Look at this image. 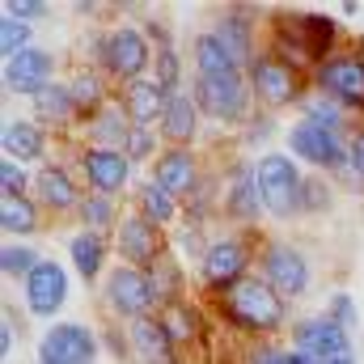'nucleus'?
Here are the masks:
<instances>
[{"label":"nucleus","mask_w":364,"mask_h":364,"mask_svg":"<svg viewBox=\"0 0 364 364\" xmlns=\"http://www.w3.org/2000/svg\"><path fill=\"white\" fill-rule=\"evenodd\" d=\"M216 309L229 326L246 331V335H275L288 322V305L263 275H246L242 284L216 292Z\"/></svg>","instance_id":"1"},{"label":"nucleus","mask_w":364,"mask_h":364,"mask_svg":"<svg viewBox=\"0 0 364 364\" xmlns=\"http://www.w3.org/2000/svg\"><path fill=\"white\" fill-rule=\"evenodd\" d=\"M255 170H259L263 208H267L272 216H279V220L296 216V212H301V186H305V178L296 174V161H292L288 153H263V157L255 161Z\"/></svg>","instance_id":"2"},{"label":"nucleus","mask_w":364,"mask_h":364,"mask_svg":"<svg viewBox=\"0 0 364 364\" xmlns=\"http://www.w3.org/2000/svg\"><path fill=\"white\" fill-rule=\"evenodd\" d=\"M97 60H102V68H106L114 81H127V85H132V81L144 77L153 51H149V38H144L140 30H132V26H114V30L97 43Z\"/></svg>","instance_id":"3"},{"label":"nucleus","mask_w":364,"mask_h":364,"mask_svg":"<svg viewBox=\"0 0 364 364\" xmlns=\"http://www.w3.org/2000/svg\"><path fill=\"white\" fill-rule=\"evenodd\" d=\"M195 106L220 123H242L250 106V85L242 73L229 77H195Z\"/></svg>","instance_id":"4"},{"label":"nucleus","mask_w":364,"mask_h":364,"mask_svg":"<svg viewBox=\"0 0 364 364\" xmlns=\"http://www.w3.org/2000/svg\"><path fill=\"white\" fill-rule=\"evenodd\" d=\"M106 305L123 318H149L161 301H157V288H153V275L140 272V267H114L106 275Z\"/></svg>","instance_id":"5"},{"label":"nucleus","mask_w":364,"mask_h":364,"mask_svg":"<svg viewBox=\"0 0 364 364\" xmlns=\"http://www.w3.org/2000/svg\"><path fill=\"white\" fill-rule=\"evenodd\" d=\"M314 90L326 93V97H335L339 106L364 110V55L360 51L331 55V60L314 73Z\"/></svg>","instance_id":"6"},{"label":"nucleus","mask_w":364,"mask_h":364,"mask_svg":"<svg viewBox=\"0 0 364 364\" xmlns=\"http://www.w3.org/2000/svg\"><path fill=\"white\" fill-rule=\"evenodd\" d=\"M93 356H97V335L81 322L47 326L38 339V364H93Z\"/></svg>","instance_id":"7"},{"label":"nucleus","mask_w":364,"mask_h":364,"mask_svg":"<svg viewBox=\"0 0 364 364\" xmlns=\"http://www.w3.org/2000/svg\"><path fill=\"white\" fill-rule=\"evenodd\" d=\"M199 272H203V284L212 292H225V288L246 279V272H250V246L242 237H216V242H208V255L199 259Z\"/></svg>","instance_id":"8"},{"label":"nucleus","mask_w":364,"mask_h":364,"mask_svg":"<svg viewBox=\"0 0 364 364\" xmlns=\"http://www.w3.org/2000/svg\"><path fill=\"white\" fill-rule=\"evenodd\" d=\"M119 255L127 267H140V272H153L170 250H166V237L153 220H144L140 212L123 216L119 220Z\"/></svg>","instance_id":"9"},{"label":"nucleus","mask_w":364,"mask_h":364,"mask_svg":"<svg viewBox=\"0 0 364 364\" xmlns=\"http://www.w3.org/2000/svg\"><path fill=\"white\" fill-rule=\"evenodd\" d=\"M288 149H292L301 161L318 166V170H339V166H348V149H343V140H339L335 132L309 123V119H296V123L288 127Z\"/></svg>","instance_id":"10"},{"label":"nucleus","mask_w":364,"mask_h":364,"mask_svg":"<svg viewBox=\"0 0 364 364\" xmlns=\"http://www.w3.org/2000/svg\"><path fill=\"white\" fill-rule=\"evenodd\" d=\"M250 85H255V97H259L263 106H272V110L301 102V73H292L288 64H279L267 51L255 55V64H250Z\"/></svg>","instance_id":"11"},{"label":"nucleus","mask_w":364,"mask_h":364,"mask_svg":"<svg viewBox=\"0 0 364 364\" xmlns=\"http://www.w3.org/2000/svg\"><path fill=\"white\" fill-rule=\"evenodd\" d=\"M292 352L309 356V360H331V356H352V339L348 331L326 314V318H301L292 326Z\"/></svg>","instance_id":"12"},{"label":"nucleus","mask_w":364,"mask_h":364,"mask_svg":"<svg viewBox=\"0 0 364 364\" xmlns=\"http://www.w3.org/2000/svg\"><path fill=\"white\" fill-rule=\"evenodd\" d=\"M263 279L272 284L279 296H301L305 288H309V263H305V255L296 250V246H288V242H267L263 246Z\"/></svg>","instance_id":"13"},{"label":"nucleus","mask_w":364,"mask_h":364,"mask_svg":"<svg viewBox=\"0 0 364 364\" xmlns=\"http://www.w3.org/2000/svg\"><path fill=\"white\" fill-rule=\"evenodd\" d=\"M68 301V272L55 263V259H43L30 279H26V305L34 318H55L60 305Z\"/></svg>","instance_id":"14"},{"label":"nucleus","mask_w":364,"mask_h":364,"mask_svg":"<svg viewBox=\"0 0 364 364\" xmlns=\"http://www.w3.org/2000/svg\"><path fill=\"white\" fill-rule=\"evenodd\" d=\"M51 73H55V55L43 51V47H30V51L4 60V90L38 97V93L51 85Z\"/></svg>","instance_id":"15"},{"label":"nucleus","mask_w":364,"mask_h":364,"mask_svg":"<svg viewBox=\"0 0 364 364\" xmlns=\"http://www.w3.org/2000/svg\"><path fill=\"white\" fill-rule=\"evenodd\" d=\"M81 166H85V178H90L93 195H119L123 186H127V170H132V161H127V153H119V149H81Z\"/></svg>","instance_id":"16"},{"label":"nucleus","mask_w":364,"mask_h":364,"mask_svg":"<svg viewBox=\"0 0 364 364\" xmlns=\"http://www.w3.org/2000/svg\"><path fill=\"white\" fill-rule=\"evenodd\" d=\"M132 356L144 364H178L174 356V339H170V331H166V322H161V314H149V318H136L132 322Z\"/></svg>","instance_id":"17"},{"label":"nucleus","mask_w":364,"mask_h":364,"mask_svg":"<svg viewBox=\"0 0 364 364\" xmlns=\"http://www.w3.org/2000/svg\"><path fill=\"white\" fill-rule=\"evenodd\" d=\"M153 182L166 186L174 199H191L195 186H199V166H195V153L191 149H166L157 161H153Z\"/></svg>","instance_id":"18"},{"label":"nucleus","mask_w":364,"mask_h":364,"mask_svg":"<svg viewBox=\"0 0 364 364\" xmlns=\"http://www.w3.org/2000/svg\"><path fill=\"white\" fill-rule=\"evenodd\" d=\"M166 106H170V93L161 90L153 77H140V81H132V85L123 90V110H127L132 127H153V123L161 127Z\"/></svg>","instance_id":"19"},{"label":"nucleus","mask_w":364,"mask_h":364,"mask_svg":"<svg viewBox=\"0 0 364 364\" xmlns=\"http://www.w3.org/2000/svg\"><path fill=\"white\" fill-rule=\"evenodd\" d=\"M212 34L220 38V47L233 55L237 68L255 64V17H246V9H225L220 21L212 26Z\"/></svg>","instance_id":"20"},{"label":"nucleus","mask_w":364,"mask_h":364,"mask_svg":"<svg viewBox=\"0 0 364 364\" xmlns=\"http://www.w3.org/2000/svg\"><path fill=\"white\" fill-rule=\"evenodd\" d=\"M225 212L242 225H255L259 212H263V191H259V170L255 166H237L233 178H229V191H225Z\"/></svg>","instance_id":"21"},{"label":"nucleus","mask_w":364,"mask_h":364,"mask_svg":"<svg viewBox=\"0 0 364 364\" xmlns=\"http://www.w3.org/2000/svg\"><path fill=\"white\" fill-rule=\"evenodd\" d=\"M161 140H170V149H191L195 132H199V106L195 97L186 93H170V106H166V119H161Z\"/></svg>","instance_id":"22"},{"label":"nucleus","mask_w":364,"mask_h":364,"mask_svg":"<svg viewBox=\"0 0 364 364\" xmlns=\"http://www.w3.org/2000/svg\"><path fill=\"white\" fill-rule=\"evenodd\" d=\"M0 144H4L9 161H38L47 153V132L38 123H30V119H13L0 132Z\"/></svg>","instance_id":"23"},{"label":"nucleus","mask_w":364,"mask_h":364,"mask_svg":"<svg viewBox=\"0 0 364 364\" xmlns=\"http://www.w3.org/2000/svg\"><path fill=\"white\" fill-rule=\"evenodd\" d=\"M38 199L51 208V212H68V208H81V186L73 182V174L64 170V166H43L38 170Z\"/></svg>","instance_id":"24"},{"label":"nucleus","mask_w":364,"mask_h":364,"mask_svg":"<svg viewBox=\"0 0 364 364\" xmlns=\"http://www.w3.org/2000/svg\"><path fill=\"white\" fill-rule=\"evenodd\" d=\"M85 132H90L93 149H127V136H132V119H127V110H114V106H106V110H97L90 123H85Z\"/></svg>","instance_id":"25"},{"label":"nucleus","mask_w":364,"mask_h":364,"mask_svg":"<svg viewBox=\"0 0 364 364\" xmlns=\"http://www.w3.org/2000/svg\"><path fill=\"white\" fill-rule=\"evenodd\" d=\"M68 255H73L77 275L90 284V279H97L102 267H106V237H102V233H93V229H81V233L68 242Z\"/></svg>","instance_id":"26"},{"label":"nucleus","mask_w":364,"mask_h":364,"mask_svg":"<svg viewBox=\"0 0 364 364\" xmlns=\"http://www.w3.org/2000/svg\"><path fill=\"white\" fill-rule=\"evenodd\" d=\"M191 55H195V77H229V73H242L212 30L195 38V51H191Z\"/></svg>","instance_id":"27"},{"label":"nucleus","mask_w":364,"mask_h":364,"mask_svg":"<svg viewBox=\"0 0 364 364\" xmlns=\"http://www.w3.org/2000/svg\"><path fill=\"white\" fill-rule=\"evenodd\" d=\"M140 216L144 220H153L157 229H166V225H174V216H178V199L166 191V186H157V182L149 178L144 186H140Z\"/></svg>","instance_id":"28"},{"label":"nucleus","mask_w":364,"mask_h":364,"mask_svg":"<svg viewBox=\"0 0 364 364\" xmlns=\"http://www.w3.org/2000/svg\"><path fill=\"white\" fill-rule=\"evenodd\" d=\"M30 102H34V114H38V119H47V123H68V119L77 114L73 90H68V85H55V81L38 93V97H30Z\"/></svg>","instance_id":"29"},{"label":"nucleus","mask_w":364,"mask_h":364,"mask_svg":"<svg viewBox=\"0 0 364 364\" xmlns=\"http://www.w3.org/2000/svg\"><path fill=\"white\" fill-rule=\"evenodd\" d=\"M0 229L9 237H30L38 229V208L30 199H0Z\"/></svg>","instance_id":"30"},{"label":"nucleus","mask_w":364,"mask_h":364,"mask_svg":"<svg viewBox=\"0 0 364 364\" xmlns=\"http://www.w3.org/2000/svg\"><path fill=\"white\" fill-rule=\"evenodd\" d=\"M68 90H73V102H77V114L93 119L97 110H106V85H102L93 73H77V77L68 81Z\"/></svg>","instance_id":"31"},{"label":"nucleus","mask_w":364,"mask_h":364,"mask_svg":"<svg viewBox=\"0 0 364 364\" xmlns=\"http://www.w3.org/2000/svg\"><path fill=\"white\" fill-rule=\"evenodd\" d=\"M301 110H305V119L309 123H318V127H326V132H343V106L335 102V97H326V93H309V97H301Z\"/></svg>","instance_id":"32"},{"label":"nucleus","mask_w":364,"mask_h":364,"mask_svg":"<svg viewBox=\"0 0 364 364\" xmlns=\"http://www.w3.org/2000/svg\"><path fill=\"white\" fill-rule=\"evenodd\" d=\"M77 212H81V220H85V229H93V233H102V229H110V225H119V220H123L110 195H85Z\"/></svg>","instance_id":"33"},{"label":"nucleus","mask_w":364,"mask_h":364,"mask_svg":"<svg viewBox=\"0 0 364 364\" xmlns=\"http://www.w3.org/2000/svg\"><path fill=\"white\" fill-rule=\"evenodd\" d=\"M38 263H43V259H38V250H30V246H17V242H9V246L0 250V272L9 275V279L17 275V279L26 284V279H30V272H34Z\"/></svg>","instance_id":"34"},{"label":"nucleus","mask_w":364,"mask_h":364,"mask_svg":"<svg viewBox=\"0 0 364 364\" xmlns=\"http://www.w3.org/2000/svg\"><path fill=\"white\" fill-rule=\"evenodd\" d=\"M153 81L161 85L166 93H182V64H178V51L174 47H157L153 51Z\"/></svg>","instance_id":"35"},{"label":"nucleus","mask_w":364,"mask_h":364,"mask_svg":"<svg viewBox=\"0 0 364 364\" xmlns=\"http://www.w3.org/2000/svg\"><path fill=\"white\" fill-rule=\"evenodd\" d=\"M30 47H34V43H30V26L17 21V17H0V55L13 60V55H21V51H30Z\"/></svg>","instance_id":"36"},{"label":"nucleus","mask_w":364,"mask_h":364,"mask_svg":"<svg viewBox=\"0 0 364 364\" xmlns=\"http://www.w3.org/2000/svg\"><path fill=\"white\" fill-rule=\"evenodd\" d=\"M161 322H166V331H170V339L174 343H191L195 339V309H182L178 301L174 305H166V314H161Z\"/></svg>","instance_id":"37"},{"label":"nucleus","mask_w":364,"mask_h":364,"mask_svg":"<svg viewBox=\"0 0 364 364\" xmlns=\"http://www.w3.org/2000/svg\"><path fill=\"white\" fill-rule=\"evenodd\" d=\"M157 136L161 132H153V127H132V136H127V161H153V153H157Z\"/></svg>","instance_id":"38"},{"label":"nucleus","mask_w":364,"mask_h":364,"mask_svg":"<svg viewBox=\"0 0 364 364\" xmlns=\"http://www.w3.org/2000/svg\"><path fill=\"white\" fill-rule=\"evenodd\" d=\"M26 186H30L26 170L4 157V161H0V191H4V199H26Z\"/></svg>","instance_id":"39"},{"label":"nucleus","mask_w":364,"mask_h":364,"mask_svg":"<svg viewBox=\"0 0 364 364\" xmlns=\"http://www.w3.org/2000/svg\"><path fill=\"white\" fill-rule=\"evenodd\" d=\"M51 9L43 4V0H4V17H17V21H38V17H47Z\"/></svg>","instance_id":"40"},{"label":"nucleus","mask_w":364,"mask_h":364,"mask_svg":"<svg viewBox=\"0 0 364 364\" xmlns=\"http://www.w3.org/2000/svg\"><path fill=\"white\" fill-rule=\"evenodd\" d=\"M326 203H331L326 182L322 178H305V186H301V212H318V208H326Z\"/></svg>","instance_id":"41"},{"label":"nucleus","mask_w":364,"mask_h":364,"mask_svg":"<svg viewBox=\"0 0 364 364\" xmlns=\"http://www.w3.org/2000/svg\"><path fill=\"white\" fill-rule=\"evenodd\" d=\"M246 364H292V352L288 348H275V343H255L246 352Z\"/></svg>","instance_id":"42"},{"label":"nucleus","mask_w":364,"mask_h":364,"mask_svg":"<svg viewBox=\"0 0 364 364\" xmlns=\"http://www.w3.org/2000/svg\"><path fill=\"white\" fill-rule=\"evenodd\" d=\"M331 318H335L343 331L356 326V301H352L348 292H335V296H331Z\"/></svg>","instance_id":"43"},{"label":"nucleus","mask_w":364,"mask_h":364,"mask_svg":"<svg viewBox=\"0 0 364 364\" xmlns=\"http://www.w3.org/2000/svg\"><path fill=\"white\" fill-rule=\"evenodd\" d=\"M348 170L364 178V127H356L352 136H348Z\"/></svg>","instance_id":"44"},{"label":"nucleus","mask_w":364,"mask_h":364,"mask_svg":"<svg viewBox=\"0 0 364 364\" xmlns=\"http://www.w3.org/2000/svg\"><path fill=\"white\" fill-rule=\"evenodd\" d=\"M13 356V309H4V326H0V360Z\"/></svg>","instance_id":"45"},{"label":"nucleus","mask_w":364,"mask_h":364,"mask_svg":"<svg viewBox=\"0 0 364 364\" xmlns=\"http://www.w3.org/2000/svg\"><path fill=\"white\" fill-rule=\"evenodd\" d=\"M314 364H356V356H331V360H314Z\"/></svg>","instance_id":"46"},{"label":"nucleus","mask_w":364,"mask_h":364,"mask_svg":"<svg viewBox=\"0 0 364 364\" xmlns=\"http://www.w3.org/2000/svg\"><path fill=\"white\" fill-rule=\"evenodd\" d=\"M292 364H314L309 356H301V352H292Z\"/></svg>","instance_id":"47"}]
</instances>
